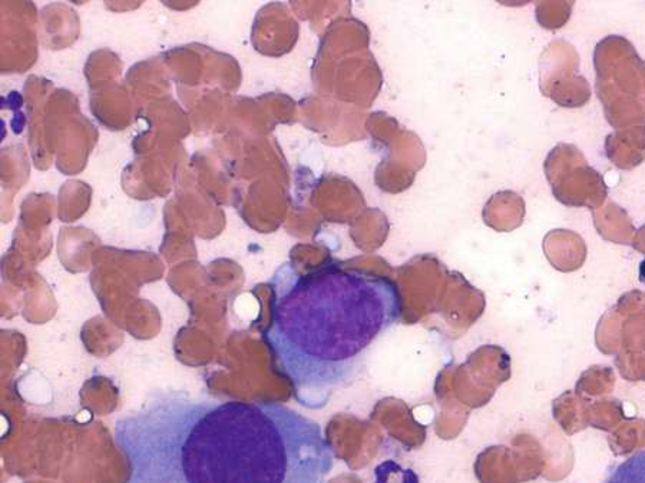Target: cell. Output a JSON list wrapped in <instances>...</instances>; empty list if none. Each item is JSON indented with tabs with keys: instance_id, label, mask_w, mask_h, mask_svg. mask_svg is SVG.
<instances>
[{
	"instance_id": "6da1fadb",
	"label": "cell",
	"mask_w": 645,
	"mask_h": 483,
	"mask_svg": "<svg viewBox=\"0 0 645 483\" xmlns=\"http://www.w3.org/2000/svg\"><path fill=\"white\" fill-rule=\"evenodd\" d=\"M126 483H326L334 447L319 422L269 401L156 390L119 416Z\"/></svg>"
},
{
	"instance_id": "3957f363",
	"label": "cell",
	"mask_w": 645,
	"mask_h": 483,
	"mask_svg": "<svg viewBox=\"0 0 645 483\" xmlns=\"http://www.w3.org/2000/svg\"><path fill=\"white\" fill-rule=\"evenodd\" d=\"M597 93L605 118L615 129L645 127V61L633 43L608 37L594 52Z\"/></svg>"
},
{
	"instance_id": "277c9868",
	"label": "cell",
	"mask_w": 645,
	"mask_h": 483,
	"mask_svg": "<svg viewBox=\"0 0 645 483\" xmlns=\"http://www.w3.org/2000/svg\"><path fill=\"white\" fill-rule=\"evenodd\" d=\"M555 154L560 159L555 169V193L569 207H598L608 195L602 173L588 165L583 152L574 144H559Z\"/></svg>"
},
{
	"instance_id": "52a82bcc",
	"label": "cell",
	"mask_w": 645,
	"mask_h": 483,
	"mask_svg": "<svg viewBox=\"0 0 645 483\" xmlns=\"http://www.w3.org/2000/svg\"><path fill=\"white\" fill-rule=\"evenodd\" d=\"M639 278H642V282L645 283V261H643L642 266H639Z\"/></svg>"
},
{
	"instance_id": "5b68a950",
	"label": "cell",
	"mask_w": 645,
	"mask_h": 483,
	"mask_svg": "<svg viewBox=\"0 0 645 483\" xmlns=\"http://www.w3.org/2000/svg\"><path fill=\"white\" fill-rule=\"evenodd\" d=\"M605 152L615 167L632 171L645 161V127L617 129L608 134Z\"/></svg>"
},
{
	"instance_id": "7a4b0ae2",
	"label": "cell",
	"mask_w": 645,
	"mask_h": 483,
	"mask_svg": "<svg viewBox=\"0 0 645 483\" xmlns=\"http://www.w3.org/2000/svg\"><path fill=\"white\" fill-rule=\"evenodd\" d=\"M270 288L265 342L296 401L310 410L354 385L404 309L394 279L337 262L305 273L286 263Z\"/></svg>"
},
{
	"instance_id": "8992f818",
	"label": "cell",
	"mask_w": 645,
	"mask_h": 483,
	"mask_svg": "<svg viewBox=\"0 0 645 483\" xmlns=\"http://www.w3.org/2000/svg\"><path fill=\"white\" fill-rule=\"evenodd\" d=\"M604 483H645V450L614 466Z\"/></svg>"
}]
</instances>
